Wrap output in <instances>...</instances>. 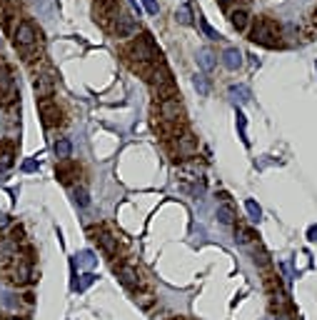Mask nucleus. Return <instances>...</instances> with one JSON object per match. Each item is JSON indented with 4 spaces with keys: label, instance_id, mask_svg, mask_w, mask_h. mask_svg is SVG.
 Here are the masks:
<instances>
[{
    "label": "nucleus",
    "instance_id": "5",
    "mask_svg": "<svg viewBox=\"0 0 317 320\" xmlns=\"http://www.w3.org/2000/svg\"><path fill=\"white\" fill-rule=\"evenodd\" d=\"M160 110V123H167V125H178L182 120V105L178 98H167V100H160L158 105Z\"/></svg>",
    "mask_w": 317,
    "mask_h": 320
},
{
    "label": "nucleus",
    "instance_id": "27",
    "mask_svg": "<svg viewBox=\"0 0 317 320\" xmlns=\"http://www.w3.org/2000/svg\"><path fill=\"white\" fill-rule=\"evenodd\" d=\"M252 238H258V235H255L250 228H238V240H240V243H250Z\"/></svg>",
    "mask_w": 317,
    "mask_h": 320
},
{
    "label": "nucleus",
    "instance_id": "12",
    "mask_svg": "<svg viewBox=\"0 0 317 320\" xmlns=\"http://www.w3.org/2000/svg\"><path fill=\"white\" fill-rule=\"evenodd\" d=\"M115 270H118V278H120V283H122L125 288H135V285L140 283L138 270H135V268H130V265H120V268H115Z\"/></svg>",
    "mask_w": 317,
    "mask_h": 320
},
{
    "label": "nucleus",
    "instance_id": "16",
    "mask_svg": "<svg viewBox=\"0 0 317 320\" xmlns=\"http://www.w3.org/2000/svg\"><path fill=\"white\" fill-rule=\"evenodd\" d=\"M35 93H38V98H50V93H53V78L50 75H40L35 80Z\"/></svg>",
    "mask_w": 317,
    "mask_h": 320
},
{
    "label": "nucleus",
    "instance_id": "15",
    "mask_svg": "<svg viewBox=\"0 0 317 320\" xmlns=\"http://www.w3.org/2000/svg\"><path fill=\"white\" fill-rule=\"evenodd\" d=\"M53 153H55L58 160H68L70 153H73V143H70L68 138H60V140L53 145Z\"/></svg>",
    "mask_w": 317,
    "mask_h": 320
},
{
    "label": "nucleus",
    "instance_id": "23",
    "mask_svg": "<svg viewBox=\"0 0 317 320\" xmlns=\"http://www.w3.org/2000/svg\"><path fill=\"white\" fill-rule=\"evenodd\" d=\"M230 95L235 98V100H240V103H245V100L250 98V90L242 88V85H232V88H230Z\"/></svg>",
    "mask_w": 317,
    "mask_h": 320
},
{
    "label": "nucleus",
    "instance_id": "34",
    "mask_svg": "<svg viewBox=\"0 0 317 320\" xmlns=\"http://www.w3.org/2000/svg\"><path fill=\"white\" fill-rule=\"evenodd\" d=\"M307 240H312V243H317V225H312V228L307 230Z\"/></svg>",
    "mask_w": 317,
    "mask_h": 320
},
{
    "label": "nucleus",
    "instance_id": "10",
    "mask_svg": "<svg viewBox=\"0 0 317 320\" xmlns=\"http://www.w3.org/2000/svg\"><path fill=\"white\" fill-rule=\"evenodd\" d=\"M113 30H115L118 38H130V35L138 33V25H135V20H133L130 15H118V18H115Z\"/></svg>",
    "mask_w": 317,
    "mask_h": 320
},
{
    "label": "nucleus",
    "instance_id": "37",
    "mask_svg": "<svg viewBox=\"0 0 317 320\" xmlns=\"http://www.w3.org/2000/svg\"><path fill=\"white\" fill-rule=\"evenodd\" d=\"M8 320H18V318H8Z\"/></svg>",
    "mask_w": 317,
    "mask_h": 320
},
{
    "label": "nucleus",
    "instance_id": "21",
    "mask_svg": "<svg viewBox=\"0 0 317 320\" xmlns=\"http://www.w3.org/2000/svg\"><path fill=\"white\" fill-rule=\"evenodd\" d=\"M13 158H15L13 148H3V150H0V170L10 168V165H13Z\"/></svg>",
    "mask_w": 317,
    "mask_h": 320
},
{
    "label": "nucleus",
    "instance_id": "17",
    "mask_svg": "<svg viewBox=\"0 0 317 320\" xmlns=\"http://www.w3.org/2000/svg\"><path fill=\"white\" fill-rule=\"evenodd\" d=\"M235 218H238V213H235V208H232V205H220L218 208V220L220 223H225V225H230V223H235Z\"/></svg>",
    "mask_w": 317,
    "mask_h": 320
},
{
    "label": "nucleus",
    "instance_id": "33",
    "mask_svg": "<svg viewBox=\"0 0 317 320\" xmlns=\"http://www.w3.org/2000/svg\"><path fill=\"white\" fill-rule=\"evenodd\" d=\"M255 263H258V265H262V268H267V265H270L267 253H262V250H260V253H255Z\"/></svg>",
    "mask_w": 317,
    "mask_h": 320
},
{
    "label": "nucleus",
    "instance_id": "35",
    "mask_svg": "<svg viewBox=\"0 0 317 320\" xmlns=\"http://www.w3.org/2000/svg\"><path fill=\"white\" fill-rule=\"evenodd\" d=\"M8 223H10V218H8V215H3V213H0V228H5Z\"/></svg>",
    "mask_w": 317,
    "mask_h": 320
},
{
    "label": "nucleus",
    "instance_id": "7",
    "mask_svg": "<svg viewBox=\"0 0 317 320\" xmlns=\"http://www.w3.org/2000/svg\"><path fill=\"white\" fill-rule=\"evenodd\" d=\"M15 45L20 48V50H28L30 45H35L38 43V30H35V25L33 23H28V20H23V23H18V28H15Z\"/></svg>",
    "mask_w": 317,
    "mask_h": 320
},
{
    "label": "nucleus",
    "instance_id": "28",
    "mask_svg": "<svg viewBox=\"0 0 317 320\" xmlns=\"http://www.w3.org/2000/svg\"><path fill=\"white\" fill-rule=\"evenodd\" d=\"M75 200H78V205H80V208H85V205L90 203L88 190H82V188H80V190H75Z\"/></svg>",
    "mask_w": 317,
    "mask_h": 320
},
{
    "label": "nucleus",
    "instance_id": "31",
    "mask_svg": "<svg viewBox=\"0 0 317 320\" xmlns=\"http://www.w3.org/2000/svg\"><path fill=\"white\" fill-rule=\"evenodd\" d=\"M142 5H145V10L150 13V15H158V10H160L155 0H142Z\"/></svg>",
    "mask_w": 317,
    "mask_h": 320
},
{
    "label": "nucleus",
    "instance_id": "11",
    "mask_svg": "<svg viewBox=\"0 0 317 320\" xmlns=\"http://www.w3.org/2000/svg\"><path fill=\"white\" fill-rule=\"evenodd\" d=\"M222 65H225L227 70H240V68H242V53H240L238 48H227V50L222 53Z\"/></svg>",
    "mask_w": 317,
    "mask_h": 320
},
{
    "label": "nucleus",
    "instance_id": "8",
    "mask_svg": "<svg viewBox=\"0 0 317 320\" xmlns=\"http://www.w3.org/2000/svg\"><path fill=\"white\" fill-rule=\"evenodd\" d=\"M38 113H40V118H43V123L48 128L60 123V110H58V103L53 98H40L38 100Z\"/></svg>",
    "mask_w": 317,
    "mask_h": 320
},
{
    "label": "nucleus",
    "instance_id": "32",
    "mask_svg": "<svg viewBox=\"0 0 317 320\" xmlns=\"http://www.w3.org/2000/svg\"><path fill=\"white\" fill-rule=\"evenodd\" d=\"M23 170H25V173H35V170H38V160H33V158L23 160Z\"/></svg>",
    "mask_w": 317,
    "mask_h": 320
},
{
    "label": "nucleus",
    "instance_id": "29",
    "mask_svg": "<svg viewBox=\"0 0 317 320\" xmlns=\"http://www.w3.org/2000/svg\"><path fill=\"white\" fill-rule=\"evenodd\" d=\"M238 128H240V138H242V143L247 145L250 140H247V133H245V115L238 110Z\"/></svg>",
    "mask_w": 317,
    "mask_h": 320
},
{
    "label": "nucleus",
    "instance_id": "13",
    "mask_svg": "<svg viewBox=\"0 0 317 320\" xmlns=\"http://www.w3.org/2000/svg\"><path fill=\"white\" fill-rule=\"evenodd\" d=\"M230 23H232V28H235L238 33H242L247 28V23H250V13L245 8H235L230 13Z\"/></svg>",
    "mask_w": 317,
    "mask_h": 320
},
{
    "label": "nucleus",
    "instance_id": "19",
    "mask_svg": "<svg viewBox=\"0 0 317 320\" xmlns=\"http://www.w3.org/2000/svg\"><path fill=\"white\" fill-rule=\"evenodd\" d=\"M175 18H178L180 25H190V23H193V10H190L187 5H180L178 13H175Z\"/></svg>",
    "mask_w": 317,
    "mask_h": 320
},
{
    "label": "nucleus",
    "instance_id": "14",
    "mask_svg": "<svg viewBox=\"0 0 317 320\" xmlns=\"http://www.w3.org/2000/svg\"><path fill=\"white\" fill-rule=\"evenodd\" d=\"M98 243H100V248L105 250V255H118V240L113 238V235H108V233H98V238H95Z\"/></svg>",
    "mask_w": 317,
    "mask_h": 320
},
{
    "label": "nucleus",
    "instance_id": "6",
    "mask_svg": "<svg viewBox=\"0 0 317 320\" xmlns=\"http://www.w3.org/2000/svg\"><path fill=\"white\" fill-rule=\"evenodd\" d=\"M8 275H10V280L13 283H18V285H25V283H30L33 280V268H30V263L25 260V258H13V263L8 265Z\"/></svg>",
    "mask_w": 317,
    "mask_h": 320
},
{
    "label": "nucleus",
    "instance_id": "30",
    "mask_svg": "<svg viewBox=\"0 0 317 320\" xmlns=\"http://www.w3.org/2000/svg\"><path fill=\"white\" fill-rule=\"evenodd\" d=\"M70 175H75L73 168H60V170H58V178H60L62 183H70Z\"/></svg>",
    "mask_w": 317,
    "mask_h": 320
},
{
    "label": "nucleus",
    "instance_id": "1",
    "mask_svg": "<svg viewBox=\"0 0 317 320\" xmlns=\"http://www.w3.org/2000/svg\"><path fill=\"white\" fill-rule=\"evenodd\" d=\"M280 38H282V33H280L277 23H272V20H267V18H260L255 23V28H252V35H250L252 43L265 45V48H277Z\"/></svg>",
    "mask_w": 317,
    "mask_h": 320
},
{
    "label": "nucleus",
    "instance_id": "9",
    "mask_svg": "<svg viewBox=\"0 0 317 320\" xmlns=\"http://www.w3.org/2000/svg\"><path fill=\"white\" fill-rule=\"evenodd\" d=\"M175 150H178V155H180V158H190V155H195V153H198V138H193L190 133L178 135Z\"/></svg>",
    "mask_w": 317,
    "mask_h": 320
},
{
    "label": "nucleus",
    "instance_id": "2",
    "mask_svg": "<svg viewBox=\"0 0 317 320\" xmlns=\"http://www.w3.org/2000/svg\"><path fill=\"white\" fill-rule=\"evenodd\" d=\"M150 85H153V90L160 100H167V98H175V80L170 75V70H167L162 63H155V68L150 73Z\"/></svg>",
    "mask_w": 317,
    "mask_h": 320
},
{
    "label": "nucleus",
    "instance_id": "26",
    "mask_svg": "<svg viewBox=\"0 0 317 320\" xmlns=\"http://www.w3.org/2000/svg\"><path fill=\"white\" fill-rule=\"evenodd\" d=\"M95 283V275L93 273H85V275H80V283L75 285V290H85V288H90Z\"/></svg>",
    "mask_w": 317,
    "mask_h": 320
},
{
    "label": "nucleus",
    "instance_id": "24",
    "mask_svg": "<svg viewBox=\"0 0 317 320\" xmlns=\"http://www.w3.org/2000/svg\"><path fill=\"white\" fill-rule=\"evenodd\" d=\"M78 263L85 265V268H93V265H95V255H93L90 250H82V253L78 255Z\"/></svg>",
    "mask_w": 317,
    "mask_h": 320
},
{
    "label": "nucleus",
    "instance_id": "22",
    "mask_svg": "<svg viewBox=\"0 0 317 320\" xmlns=\"http://www.w3.org/2000/svg\"><path fill=\"white\" fill-rule=\"evenodd\" d=\"M193 85H195V90H198L200 95H207V93H210V83H207L205 75H195V78H193Z\"/></svg>",
    "mask_w": 317,
    "mask_h": 320
},
{
    "label": "nucleus",
    "instance_id": "3",
    "mask_svg": "<svg viewBox=\"0 0 317 320\" xmlns=\"http://www.w3.org/2000/svg\"><path fill=\"white\" fill-rule=\"evenodd\" d=\"M128 58H133V60H138V63H160V50L155 48L153 38L145 33V35H140L133 45H130Z\"/></svg>",
    "mask_w": 317,
    "mask_h": 320
},
{
    "label": "nucleus",
    "instance_id": "25",
    "mask_svg": "<svg viewBox=\"0 0 317 320\" xmlns=\"http://www.w3.org/2000/svg\"><path fill=\"white\" fill-rule=\"evenodd\" d=\"M200 28H202V33H205V35H207L210 40H218V38H220V35H218V30H215L213 25H210L205 18H200Z\"/></svg>",
    "mask_w": 317,
    "mask_h": 320
},
{
    "label": "nucleus",
    "instance_id": "36",
    "mask_svg": "<svg viewBox=\"0 0 317 320\" xmlns=\"http://www.w3.org/2000/svg\"><path fill=\"white\" fill-rule=\"evenodd\" d=\"M275 320H292V318H290V315H277Z\"/></svg>",
    "mask_w": 317,
    "mask_h": 320
},
{
    "label": "nucleus",
    "instance_id": "4",
    "mask_svg": "<svg viewBox=\"0 0 317 320\" xmlns=\"http://www.w3.org/2000/svg\"><path fill=\"white\" fill-rule=\"evenodd\" d=\"M18 100V88H15V78L13 73L0 65V105H10Z\"/></svg>",
    "mask_w": 317,
    "mask_h": 320
},
{
    "label": "nucleus",
    "instance_id": "20",
    "mask_svg": "<svg viewBox=\"0 0 317 320\" xmlns=\"http://www.w3.org/2000/svg\"><path fill=\"white\" fill-rule=\"evenodd\" d=\"M245 210L250 213V220H260L262 218V208L255 200H245Z\"/></svg>",
    "mask_w": 317,
    "mask_h": 320
},
{
    "label": "nucleus",
    "instance_id": "18",
    "mask_svg": "<svg viewBox=\"0 0 317 320\" xmlns=\"http://www.w3.org/2000/svg\"><path fill=\"white\" fill-rule=\"evenodd\" d=\"M198 63H200L202 70H213V68H215V55H213V50H200Z\"/></svg>",
    "mask_w": 317,
    "mask_h": 320
}]
</instances>
